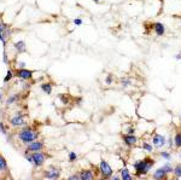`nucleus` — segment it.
Wrapping results in <instances>:
<instances>
[{"label":"nucleus","instance_id":"obj_1","mask_svg":"<svg viewBox=\"0 0 181 180\" xmlns=\"http://www.w3.org/2000/svg\"><path fill=\"white\" fill-rule=\"evenodd\" d=\"M156 161L149 156L144 157L143 160H139V161H135L133 163V168L135 169V176L140 178V176H144L146 174L150 173L151 168L155 166Z\"/></svg>","mask_w":181,"mask_h":180},{"label":"nucleus","instance_id":"obj_2","mask_svg":"<svg viewBox=\"0 0 181 180\" xmlns=\"http://www.w3.org/2000/svg\"><path fill=\"white\" fill-rule=\"evenodd\" d=\"M40 137V133L35 129H33L32 127H26L23 131H21L18 133V139L23 143V144H29L34 140H38Z\"/></svg>","mask_w":181,"mask_h":180},{"label":"nucleus","instance_id":"obj_3","mask_svg":"<svg viewBox=\"0 0 181 180\" xmlns=\"http://www.w3.org/2000/svg\"><path fill=\"white\" fill-rule=\"evenodd\" d=\"M98 172H99V174H100V178H103V179H110L111 175L114 174L112 168L110 167V164H109L105 160H102V161H100L99 167H98Z\"/></svg>","mask_w":181,"mask_h":180},{"label":"nucleus","instance_id":"obj_4","mask_svg":"<svg viewBox=\"0 0 181 180\" xmlns=\"http://www.w3.org/2000/svg\"><path fill=\"white\" fill-rule=\"evenodd\" d=\"M47 157H48V156H47L45 152H41V151L33 152V154H32L33 166H34V167H36V168L41 167V166L45 163V161H46V158H47Z\"/></svg>","mask_w":181,"mask_h":180},{"label":"nucleus","instance_id":"obj_5","mask_svg":"<svg viewBox=\"0 0 181 180\" xmlns=\"http://www.w3.org/2000/svg\"><path fill=\"white\" fill-rule=\"evenodd\" d=\"M44 176L47 179H59L60 178V169L58 167L51 166L47 170H45Z\"/></svg>","mask_w":181,"mask_h":180},{"label":"nucleus","instance_id":"obj_6","mask_svg":"<svg viewBox=\"0 0 181 180\" xmlns=\"http://www.w3.org/2000/svg\"><path fill=\"white\" fill-rule=\"evenodd\" d=\"M44 141H40V140H34L32 143L28 144L27 146V150H26V154H28L29 151L30 152H36V151H42L44 149Z\"/></svg>","mask_w":181,"mask_h":180},{"label":"nucleus","instance_id":"obj_7","mask_svg":"<svg viewBox=\"0 0 181 180\" xmlns=\"http://www.w3.org/2000/svg\"><path fill=\"white\" fill-rule=\"evenodd\" d=\"M33 74H34L33 70H28L26 68L16 69V76L22 79V80H30V79H33Z\"/></svg>","mask_w":181,"mask_h":180},{"label":"nucleus","instance_id":"obj_8","mask_svg":"<svg viewBox=\"0 0 181 180\" xmlns=\"http://www.w3.org/2000/svg\"><path fill=\"white\" fill-rule=\"evenodd\" d=\"M10 123H11L12 127H22V126H26L24 114H22V113L16 114V116H14V117L10 120Z\"/></svg>","mask_w":181,"mask_h":180},{"label":"nucleus","instance_id":"obj_9","mask_svg":"<svg viewBox=\"0 0 181 180\" xmlns=\"http://www.w3.org/2000/svg\"><path fill=\"white\" fill-rule=\"evenodd\" d=\"M122 140H123L124 145L128 146V147H133L138 143V138L134 134H128V133L127 134H122Z\"/></svg>","mask_w":181,"mask_h":180},{"label":"nucleus","instance_id":"obj_10","mask_svg":"<svg viewBox=\"0 0 181 180\" xmlns=\"http://www.w3.org/2000/svg\"><path fill=\"white\" fill-rule=\"evenodd\" d=\"M165 144H167V139H165L164 135L158 134V133H156V134L153 135V138H152V145H153L155 147L161 149V147H163Z\"/></svg>","mask_w":181,"mask_h":180},{"label":"nucleus","instance_id":"obj_11","mask_svg":"<svg viewBox=\"0 0 181 180\" xmlns=\"http://www.w3.org/2000/svg\"><path fill=\"white\" fill-rule=\"evenodd\" d=\"M78 174H80V180H93L96 178V174L92 169H82Z\"/></svg>","mask_w":181,"mask_h":180},{"label":"nucleus","instance_id":"obj_12","mask_svg":"<svg viewBox=\"0 0 181 180\" xmlns=\"http://www.w3.org/2000/svg\"><path fill=\"white\" fill-rule=\"evenodd\" d=\"M152 29L157 36H163L165 34V26L161 22H155L152 24Z\"/></svg>","mask_w":181,"mask_h":180},{"label":"nucleus","instance_id":"obj_13","mask_svg":"<svg viewBox=\"0 0 181 180\" xmlns=\"http://www.w3.org/2000/svg\"><path fill=\"white\" fill-rule=\"evenodd\" d=\"M152 178H153V179H157V180L167 179V178H168V173L163 169V167H161V168H158V169H156V170L153 172Z\"/></svg>","mask_w":181,"mask_h":180},{"label":"nucleus","instance_id":"obj_14","mask_svg":"<svg viewBox=\"0 0 181 180\" xmlns=\"http://www.w3.org/2000/svg\"><path fill=\"white\" fill-rule=\"evenodd\" d=\"M120 176H121L122 180H132L133 179V175L130 174L128 168H122L121 172H120Z\"/></svg>","mask_w":181,"mask_h":180},{"label":"nucleus","instance_id":"obj_15","mask_svg":"<svg viewBox=\"0 0 181 180\" xmlns=\"http://www.w3.org/2000/svg\"><path fill=\"white\" fill-rule=\"evenodd\" d=\"M15 48L17 50V52L18 53H23V52H26L27 51V46H26V42L23 41V40H21V41H17V42H15Z\"/></svg>","mask_w":181,"mask_h":180},{"label":"nucleus","instance_id":"obj_16","mask_svg":"<svg viewBox=\"0 0 181 180\" xmlns=\"http://www.w3.org/2000/svg\"><path fill=\"white\" fill-rule=\"evenodd\" d=\"M41 89H42V92H45L46 95H51L52 93V83L51 82H44L41 83Z\"/></svg>","mask_w":181,"mask_h":180},{"label":"nucleus","instance_id":"obj_17","mask_svg":"<svg viewBox=\"0 0 181 180\" xmlns=\"http://www.w3.org/2000/svg\"><path fill=\"white\" fill-rule=\"evenodd\" d=\"M8 170V162L5 160L4 156L0 155V173L2 172H6Z\"/></svg>","mask_w":181,"mask_h":180},{"label":"nucleus","instance_id":"obj_18","mask_svg":"<svg viewBox=\"0 0 181 180\" xmlns=\"http://www.w3.org/2000/svg\"><path fill=\"white\" fill-rule=\"evenodd\" d=\"M174 146L180 149L181 147V133H176L174 137Z\"/></svg>","mask_w":181,"mask_h":180},{"label":"nucleus","instance_id":"obj_19","mask_svg":"<svg viewBox=\"0 0 181 180\" xmlns=\"http://www.w3.org/2000/svg\"><path fill=\"white\" fill-rule=\"evenodd\" d=\"M173 174L176 179H181V164H177L173 169Z\"/></svg>","mask_w":181,"mask_h":180},{"label":"nucleus","instance_id":"obj_20","mask_svg":"<svg viewBox=\"0 0 181 180\" xmlns=\"http://www.w3.org/2000/svg\"><path fill=\"white\" fill-rule=\"evenodd\" d=\"M17 99H18V96H17V95H12V96H10V97L6 99V104H8V105H11V104L16 103Z\"/></svg>","mask_w":181,"mask_h":180},{"label":"nucleus","instance_id":"obj_21","mask_svg":"<svg viewBox=\"0 0 181 180\" xmlns=\"http://www.w3.org/2000/svg\"><path fill=\"white\" fill-rule=\"evenodd\" d=\"M141 149L146 150L147 152H152V145H151L150 143H147V141H143V144H141Z\"/></svg>","mask_w":181,"mask_h":180},{"label":"nucleus","instance_id":"obj_22","mask_svg":"<svg viewBox=\"0 0 181 180\" xmlns=\"http://www.w3.org/2000/svg\"><path fill=\"white\" fill-rule=\"evenodd\" d=\"M121 85H122V87H128V86L132 85V80L127 79V77H123V79H121Z\"/></svg>","mask_w":181,"mask_h":180},{"label":"nucleus","instance_id":"obj_23","mask_svg":"<svg viewBox=\"0 0 181 180\" xmlns=\"http://www.w3.org/2000/svg\"><path fill=\"white\" fill-rule=\"evenodd\" d=\"M162 167H163V169H164V170H165V172H167L168 174H170V173H173V169H174V168L171 167V164H170L169 162H167V163H165V164H163Z\"/></svg>","mask_w":181,"mask_h":180},{"label":"nucleus","instance_id":"obj_24","mask_svg":"<svg viewBox=\"0 0 181 180\" xmlns=\"http://www.w3.org/2000/svg\"><path fill=\"white\" fill-rule=\"evenodd\" d=\"M15 75H14V73H12V70H8V74H6V76L4 77V82L6 83V82H9L12 77H14Z\"/></svg>","mask_w":181,"mask_h":180},{"label":"nucleus","instance_id":"obj_25","mask_svg":"<svg viewBox=\"0 0 181 180\" xmlns=\"http://www.w3.org/2000/svg\"><path fill=\"white\" fill-rule=\"evenodd\" d=\"M161 157L164 158V160H167V161H170V160H171V155H170V152H168V151H162V152H161Z\"/></svg>","mask_w":181,"mask_h":180},{"label":"nucleus","instance_id":"obj_26","mask_svg":"<svg viewBox=\"0 0 181 180\" xmlns=\"http://www.w3.org/2000/svg\"><path fill=\"white\" fill-rule=\"evenodd\" d=\"M68 158H69V161H70V162H74V161L77 158V155H76V152H74V151H70V152H69V155H68Z\"/></svg>","mask_w":181,"mask_h":180},{"label":"nucleus","instance_id":"obj_27","mask_svg":"<svg viewBox=\"0 0 181 180\" xmlns=\"http://www.w3.org/2000/svg\"><path fill=\"white\" fill-rule=\"evenodd\" d=\"M59 99L62 101V103L64 104V105H66V104H69V98L65 96V95H59Z\"/></svg>","mask_w":181,"mask_h":180},{"label":"nucleus","instance_id":"obj_28","mask_svg":"<svg viewBox=\"0 0 181 180\" xmlns=\"http://www.w3.org/2000/svg\"><path fill=\"white\" fill-rule=\"evenodd\" d=\"M105 83H106V85H111V83H112V75H111V74H109V75L106 76Z\"/></svg>","mask_w":181,"mask_h":180},{"label":"nucleus","instance_id":"obj_29","mask_svg":"<svg viewBox=\"0 0 181 180\" xmlns=\"http://www.w3.org/2000/svg\"><path fill=\"white\" fill-rule=\"evenodd\" d=\"M127 133H128V134H134V133H135L134 127H133V126H129V127L127 128Z\"/></svg>","mask_w":181,"mask_h":180},{"label":"nucleus","instance_id":"obj_30","mask_svg":"<svg viewBox=\"0 0 181 180\" xmlns=\"http://www.w3.org/2000/svg\"><path fill=\"white\" fill-rule=\"evenodd\" d=\"M72 22H74L75 26H81V24H82V20H81V18H75Z\"/></svg>","mask_w":181,"mask_h":180},{"label":"nucleus","instance_id":"obj_31","mask_svg":"<svg viewBox=\"0 0 181 180\" xmlns=\"http://www.w3.org/2000/svg\"><path fill=\"white\" fill-rule=\"evenodd\" d=\"M69 179H70V180H75V179H80V174H74V175H71V176H69Z\"/></svg>","mask_w":181,"mask_h":180},{"label":"nucleus","instance_id":"obj_32","mask_svg":"<svg viewBox=\"0 0 181 180\" xmlns=\"http://www.w3.org/2000/svg\"><path fill=\"white\" fill-rule=\"evenodd\" d=\"M168 145L171 147V146H174V139H171V137L169 138V140H168Z\"/></svg>","mask_w":181,"mask_h":180},{"label":"nucleus","instance_id":"obj_33","mask_svg":"<svg viewBox=\"0 0 181 180\" xmlns=\"http://www.w3.org/2000/svg\"><path fill=\"white\" fill-rule=\"evenodd\" d=\"M110 179H112V180H120L121 179V176H118V175H111V178Z\"/></svg>","mask_w":181,"mask_h":180},{"label":"nucleus","instance_id":"obj_34","mask_svg":"<svg viewBox=\"0 0 181 180\" xmlns=\"http://www.w3.org/2000/svg\"><path fill=\"white\" fill-rule=\"evenodd\" d=\"M175 59H177V61H179V59H181V53H177V54L175 56Z\"/></svg>","mask_w":181,"mask_h":180},{"label":"nucleus","instance_id":"obj_35","mask_svg":"<svg viewBox=\"0 0 181 180\" xmlns=\"http://www.w3.org/2000/svg\"><path fill=\"white\" fill-rule=\"evenodd\" d=\"M20 68H26V63L21 62V63H20Z\"/></svg>","mask_w":181,"mask_h":180},{"label":"nucleus","instance_id":"obj_36","mask_svg":"<svg viewBox=\"0 0 181 180\" xmlns=\"http://www.w3.org/2000/svg\"><path fill=\"white\" fill-rule=\"evenodd\" d=\"M92 2H94L96 4H99V3H100V0H92Z\"/></svg>","mask_w":181,"mask_h":180},{"label":"nucleus","instance_id":"obj_37","mask_svg":"<svg viewBox=\"0 0 181 180\" xmlns=\"http://www.w3.org/2000/svg\"><path fill=\"white\" fill-rule=\"evenodd\" d=\"M180 26H181V17H180Z\"/></svg>","mask_w":181,"mask_h":180},{"label":"nucleus","instance_id":"obj_38","mask_svg":"<svg viewBox=\"0 0 181 180\" xmlns=\"http://www.w3.org/2000/svg\"><path fill=\"white\" fill-rule=\"evenodd\" d=\"M0 101H2V95H0Z\"/></svg>","mask_w":181,"mask_h":180},{"label":"nucleus","instance_id":"obj_39","mask_svg":"<svg viewBox=\"0 0 181 180\" xmlns=\"http://www.w3.org/2000/svg\"><path fill=\"white\" fill-rule=\"evenodd\" d=\"M176 2H181V0H176Z\"/></svg>","mask_w":181,"mask_h":180},{"label":"nucleus","instance_id":"obj_40","mask_svg":"<svg viewBox=\"0 0 181 180\" xmlns=\"http://www.w3.org/2000/svg\"><path fill=\"white\" fill-rule=\"evenodd\" d=\"M180 158H181V154H180Z\"/></svg>","mask_w":181,"mask_h":180},{"label":"nucleus","instance_id":"obj_41","mask_svg":"<svg viewBox=\"0 0 181 180\" xmlns=\"http://www.w3.org/2000/svg\"><path fill=\"white\" fill-rule=\"evenodd\" d=\"M180 120H181V115H180Z\"/></svg>","mask_w":181,"mask_h":180},{"label":"nucleus","instance_id":"obj_42","mask_svg":"<svg viewBox=\"0 0 181 180\" xmlns=\"http://www.w3.org/2000/svg\"><path fill=\"white\" fill-rule=\"evenodd\" d=\"M0 132H2V128H0Z\"/></svg>","mask_w":181,"mask_h":180}]
</instances>
